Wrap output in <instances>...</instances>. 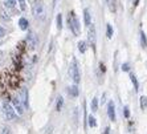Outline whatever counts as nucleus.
<instances>
[{"mask_svg":"<svg viewBox=\"0 0 147 134\" xmlns=\"http://www.w3.org/2000/svg\"><path fill=\"white\" fill-rule=\"evenodd\" d=\"M1 112H3L4 117L7 118V121H13L16 118V110L7 100L1 101Z\"/></svg>","mask_w":147,"mask_h":134,"instance_id":"nucleus-1","label":"nucleus"},{"mask_svg":"<svg viewBox=\"0 0 147 134\" xmlns=\"http://www.w3.org/2000/svg\"><path fill=\"white\" fill-rule=\"evenodd\" d=\"M69 77L73 80V83L77 85L80 83V80H81V74H80V69H78V62L77 60L73 59L72 62H70V65H69Z\"/></svg>","mask_w":147,"mask_h":134,"instance_id":"nucleus-2","label":"nucleus"},{"mask_svg":"<svg viewBox=\"0 0 147 134\" xmlns=\"http://www.w3.org/2000/svg\"><path fill=\"white\" fill-rule=\"evenodd\" d=\"M68 24H69V29H70L76 36H78L80 29H81V25H80V21H78V19H77V16L74 15V12H69Z\"/></svg>","mask_w":147,"mask_h":134,"instance_id":"nucleus-3","label":"nucleus"},{"mask_svg":"<svg viewBox=\"0 0 147 134\" xmlns=\"http://www.w3.org/2000/svg\"><path fill=\"white\" fill-rule=\"evenodd\" d=\"M32 14L36 19L38 20H44L45 19V7L44 4L41 3V1H36V3L32 5Z\"/></svg>","mask_w":147,"mask_h":134,"instance_id":"nucleus-4","label":"nucleus"},{"mask_svg":"<svg viewBox=\"0 0 147 134\" xmlns=\"http://www.w3.org/2000/svg\"><path fill=\"white\" fill-rule=\"evenodd\" d=\"M12 106H13V109L16 110V113L19 114V116H23V114H24L25 106L19 97H13V98H12Z\"/></svg>","mask_w":147,"mask_h":134,"instance_id":"nucleus-5","label":"nucleus"},{"mask_svg":"<svg viewBox=\"0 0 147 134\" xmlns=\"http://www.w3.org/2000/svg\"><path fill=\"white\" fill-rule=\"evenodd\" d=\"M88 40H89L90 45L93 49H96V44H97V32H96V27L94 24H92L89 27V32H88Z\"/></svg>","mask_w":147,"mask_h":134,"instance_id":"nucleus-6","label":"nucleus"},{"mask_svg":"<svg viewBox=\"0 0 147 134\" xmlns=\"http://www.w3.org/2000/svg\"><path fill=\"white\" fill-rule=\"evenodd\" d=\"M27 43H28V47H29V48L34 49L38 44V36L34 33V32H29L27 36Z\"/></svg>","mask_w":147,"mask_h":134,"instance_id":"nucleus-7","label":"nucleus"},{"mask_svg":"<svg viewBox=\"0 0 147 134\" xmlns=\"http://www.w3.org/2000/svg\"><path fill=\"white\" fill-rule=\"evenodd\" d=\"M19 98L21 100V102L24 104L25 108L29 106V94H28V89H27V88H21V89H20Z\"/></svg>","mask_w":147,"mask_h":134,"instance_id":"nucleus-8","label":"nucleus"},{"mask_svg":"<svg viewBox=\"0 0 147 134\" xmlns=\"http://www.w3.org/2000/svg\"><path fill=\"white\" fill-rule=\"evenodd\" d=\"M107 116H109L110 121H115V105H114L113 101H109L107 104Z\"/></svg>","mask_w":147,"mask_h":134,"instance_id":"nucleus-9","label":"nucleus"},{"mask_svg":"<svg viewBox=\"0 0 147 134\" xmlns=\"http://www.w3.org/2000/svg\"><path fill=\"white\" fill-rule=\"evenodd\" d=\"M84 23H85V25H88V27H90V25L93 24L92 23V15H90V11L88 9V8L84 9Z\"/></svg>","mask_w":147,"mask_h":134,"instance_id":"nucleus-10","label":"nucleus"},{"mask_svg":"<svg viewBox=\"0 0 147 134\" xmlns=\"http://www.w3.org/2000/svg\"><path fill=\"white\" fill-rule=\"evenodd\" d=\"M68 93H69V96H72V97H77L80 94V90H78V86L76 85H72V86H69L68 88Z\"/></svg>","mask_w":147,"mask_h":134,"instance_id":"nucleus-11","label":"nucleus"},{"mask_svg":"<svg viewBox=\"0 0 147 134\" xmlns=\"http://www.w3.org/2000/svg\"><path fill=\"white\" fill-rule=\"evenodd\" d=\"M19 25H20V29H23V31H27L28 27H29V21H28L25 17H21L20 20H19Z\"/></svg>","mask_w":147,"mask_h":134,"instance_id":"nucleus-12","label":"nucleus"},{"mask_svg":"<svg viewBox=\"0 0 147 134\" xmlns=\"http://www.w3.org/2000/svg\"><path fill=\"white\" fill-rule=\"evenodd\" d=\"M106 4L111 12H115L117 11V0H106Z\"/></svg>","mask_w":147,"mask_h":134,"instance_id":"nucleus-13","label":"nucleus"},{"mask_svg":"<svg viewBox=\"0 0 147 134\" xmlns=\"http://www.w3.org/2000/svg\"><path fill=\"white\" fill-rule=\"evenodd\" d=\"M77 47H78V51L81 52V53H85L86 49H88V44H86V41H84V40H81V41H78V44H77Z\"/></svg>","mask_w":147,"mask_h":134,"instance_id":"nucleus-14","label":"nucleus"},{"mask_svg":"<svg viewBox=\"0 0 147 134\" xmlns=\"http://www.w3.org/2000/svg\"><path fill=\"white\" fill-rule=\"evenodd\" d=\"M140 45L142 48H147V37L143 31H140Z\"/></svg>","mask_w":147,"mask_h":134,"instance_id":"nucleus-15","label":"nucleus"},{"mask_svg":"<svg viewBox=\"0 0 147 134\" xmlns=\"http://www.w3.org/2000/svg\"><path fill=\"white\" fill-rule=\"evenodd\" d=\"M130 79H131V83H133V85H134V89L138 92V90H139V84H138V80H137V77H135V74H133V73H131Z\"/></svg>","mask_w":147,"mask_h":134,"instance_id":"nucleus-16","label":"nucleus"},{"mask_svg":"<svg viewBox=\"0 0 147 134\" xmlns=\"http://www.w3.org/2000/svg\"><path fill=\"white\" fill-rule=\"evenodd\" d=\"M139 101H140V109L146 110V108H147V97L146 96H142L139 98Z\"/></svg>","mask_w":147,"mask_h":134,"instance_id":"nucleus-17","label":"nucleus"},{"mask_svg":"<svg viewBox=\"0 0 147 134\" xmlns=\"http://www.w3.org/2000/svg\"><path fill=\"white\" fill-rule=\"evenodd\" d=\"M113 33H114V31H113V27H111V24H106V36H107V39H111V37H113Z\"/></svg>","mask_w":147,"mask_h":134,"instance_id":"nucleus-18","label":"nucleus"},{"mask_svg":"<svg viewBox=\"0 0 147 134\" xmlns=\"http://www.w3.org/2000/svg\"><path fill=\"white\" fill-rule=\"evenodd\" d=\"M88 125H89L90 127H96L97 126V121L93 116H89V117H88Z\"/></svg>","mask_w":147,"mask_h":134,"instance_id":"nucleus-19","label":"nucleus"},{"mask_svg":"<svg viewBox=\"0 0 147 134\" xmlns=\"http://www.w3.org/2000/svg\"><path fill=\"white\" fill-rule=\"evenodd\" d=\"M98 110V98L94 97L92 100V112H97Z\"/></svg>","mask_w":147,"mask_h":134,"instance_id":"nucleus-20","label":"nucleus"},{"mask_svg":"<svg viewBox=\"0 0 147 134\" xmlns=\"http://www.w3.org/2000/svg\"><path fill=\"white\" fill-rule=\"evenodd\" d=\"M16 1L17 0H5V1H4V5L7 8H13L15 5H16Z\"/></svg>","mask_w":147,"mask_h":134,"instance_id":"nucleus-21","label":"nucleus"},{"mask_svg":"<svg viewBox=\"0 0 147 134\" xmlns=\"http://www.w3.org/2000/svg\"><path fill=\"white\" fill-rule=\"evenodd\" d=\"M56 20H57V28H58V31H61V29H62V15L58 14Z\"/></svg>","mask_w":147,"mask_h":134,"instance_id":"nucleus-22","label":"nucleus"},{"mask_svg":"<svg viewBox=\"0 0 147 134\" xmlns=\"http://www.w3.org/2000/svg\"><path fill=\"white\" fill-rule=\"evenodd\" d=\"M62 105H64V98H62V97H58V98H57V105H56V108H57L58 112L61 110Z\"/></svg>","mask_w":147,"mask_h":134,"instance_id":"nucleus-23","label":"nucleus"},{"mask_svg":"<svg viewBox=\"0 0 147 134\" xmlns=\"http://www.w3.org/2000/svg\"><path fill=\"white\" fill-rule=\"evenodd\" d=\"M0 134H11L9 127H7V126H1V129H0Z\"/></svg>","mask_w":147,"mask_h":134,"instance_id":"nucleus-24","label":"nucleus"},{"mask_svg":"<svg viewBox=\"0 0 147 134\" xmlns=\"http://www.w3.org/2000/svg\"><path fill=\"white\" fill-rule=\"evenodd\" d=\"M19 1V5H20L21 11H25V8H27V3H25V0H17Z\"/></svg>","mask_w":147,"mask_h":134,"instance_id":"nucleus-25","label":"nucleus"},{"mask_svg":"<svg viewBox=\"0 0 147 134\" xmlns=\"http://www.w3.org/2000/svg\"><path fill=\"white\" fill-rule=\"evenodd\" d=\"M123 114H125V118H129V117H130V109H129V106H125V108H123Z\"/></svg>","mask_w":147,"mask_h":134,"instance_id":"nucleus-26","label":"nucleus"},{"mask_svg":"<svg viewBox=\"0 0 147 134\" xmlns=\"http://www.w3.org/2000/svg\"><path fill=\"white\" fill-rule=\"evenodd\" d=\"M122 70L123 72H129V70H130V64H129V62L122 64Z\"/></svg>","mask_w":147,"mask_h":134,"instance_id":"nucleus-27","label":"nucleus"},{"mask_svg":"<svg viewBox=\"0 0 147 134\" xmlns=\"http://www.w3.org/2000/svg\"><path fill=\"white\" fill-rule=\"evenodd\" d=\"M4 36H5V29L0 27V37H4Z\"/></svg>","mask_w":147,"mask_h":134,"instance_id":"nucleus-28","label":"nucleus"},{"mask_svg":"<svg viewBox=\"0 0 147 134\" xmlns=\"http://www.w3.org/2000/svg\"><path fill=\"white\" fill-rule=\"evenodd\" d=\"M103 134H110V127H105V131Z\"/></svg>","mask_w":147,"mask_h":134,"instance_id":"nucleus-29","label":"nucleus"},{"mask_svg":"<svg viewBox=\"0 0 147 134\" xmlns=\"http://www.w3.org/2000/svg\"><path fill=\"white\" fill-rule=\"evenodd\" d=\"M1 59H3V52L0 51V60H1Z\"/></svg>","mask_w":147,"mask_h":134,"instance_id":"nucleus-30","label":"nucleus"},{"mask_svg":"<svg viewBox=\"0 0 147 134\" xmlns=\"http://www.w3.org/2000/svg\"><path fill=\"white\" fill-rule=\"evenodd\" d=\"M1 43H3V41H1V37H0V44H1Z\"/></svg>","mask_w":147,"mask_h":134,"instance_id":"nucleus-31","label":"nucleus"}]
</instances>
